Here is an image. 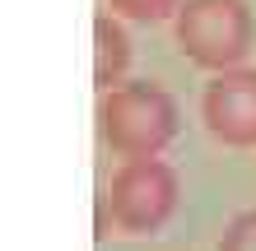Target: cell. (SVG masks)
I'll use <instances>...</instances> for the list:
<instances>
[{
  "mask_svg": "<svg viewBox=\"0 0 256 251\" xmlns=\"http://www.w3.org/2000/svg\"><path fill=\"white\" fill-rule=\"evenodd\" d=\"M98 130H102V144L122 154L126 163L130 158H158L177 135V102L168 88L149 79L116 84L112 93H102Z\"/></svg>",
  "mask_w": 256,
  "mask_h": 251,
  "instance_id": "cell-1",
  "label": "cell"
},
{
  "mask_svg": "<svg viewBox=\"0 0 256 251\" xmlns=\"http://www.w3.org/2000/svg\"><path fill=\"white\" fill-rule=\"evenodd\" d=\"M177 47L205 70H238L252 51V9L247 0H182Z\"/></svg>",
  "mask_w": 256,
  "mask_h": 251,
  "instance_id": "cell-2",
  "label": "cell"
},
{
  "mask_svg": "<svg viewBox=\"0 0 256 251\" xmlns=\"http://www.w3.org/2000/svg\"><path fill=\"white\" fill-rule=\"evenodd\" d=\"M112 224L126 233H154L177 210V172L163 158H130L116 168L108 191Z\"/></svg>",
  "mask_w": 256,
  "mask_h": 251,
  "instance_id": "cell-3",
  "label": "cell"
},
{
  "mask_svg": "<svg viewBox=\"0 0 256 251\" xmlns=\"http://www.w3.org/2000/svg\"><path fill=\"white\" fill-rule=\"evenodd\" d=\"M205 126L210 135L233 144V149H252L256 144V70H224L205 88Z\"/></svg>",
  "mask_w": 256,
  "mask_h": 251,
  "instance_id": "cell-4",
  "label": "cell"
},
{
  "mask_svg": "<svg viewBox=\"0 0 256 251\" xmlns=\"http://www.w3.org/2000/svg\"><path fill=\"white\" fill-rule=\"evenodd\" d=\"M130 65V37L126 28L112 19V14H98L94 19V84L102 88V93H112L116 84H122Z\"/></svg>",
  "mask_w": 256,
  "mask_h": 251,
  "instance_id": "cell-5",
  "label": "cell"
},
{
  "mask_svg": "<svg viewBox=\"0 0 256 251\" xmlns=\"http://www.w3.org/2000/svg\"><path fill=\"white\" fill-rule=\"evenodd\" d=\"M116 14H126V19H144V23H158L168 19V14L182 9V0H108Z\"/></svg>",
  "mask_w": 256,
  "mask_h": 251,
  "instance_id": "cell-6",
  "label": "cell"
},
{
  "mask_svg": "<svg viewBox=\"0 0 256 251\" xmlns=\"http://www.w3.org/2000/svg\"><path fill=\"white\" fill-rule=\"evenodd\" d=\"M219 251H256V210L238 214L233 224H228V233H224Z\"/></svg>",
  "mask_w": 256,
  "mask_h": 251,
  "instance_id": "cell-7",
  "label": "cell"
}]
</instances>
